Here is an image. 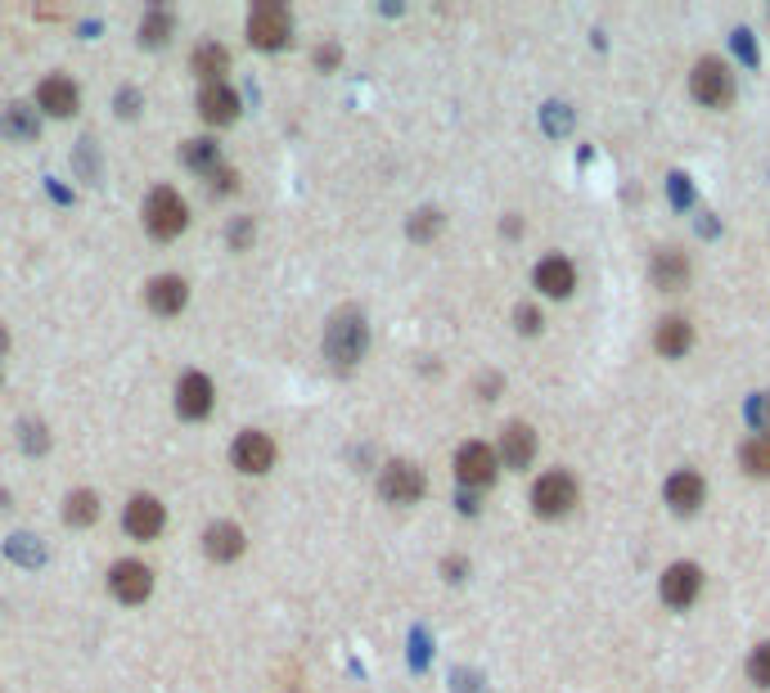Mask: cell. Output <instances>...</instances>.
<instances>
[{
	"label": "cell",
	"instance_id": "obj_1",
	"mask_svg": "<svg viewBox=\"0 0 770 693\" xmlns=\"http://www.w3.org/2000/svg\"><path fill=\"white\" fill-rule=\"evenodd\" d=\"M365 346H370V324L357 306H343L329 315L324 324V357L334 361L339 370H352L361 357H365Z\"/></svg>",
	"mask_w": 770,
	"mask_h": 693
},
{
	"label": "cell",
	"instance_id": "obj_2",
	"mask_svg": "<svg viewBox=\"0 0 770 693\" xmlns=\"http://www.w3.org/2000/svg\"><path fill=\"white\" fill-rule=\"evenodd\" d=\"M145 225H149V235L154 240H176L181 230L189 225V207H185V198L176 194V189H154L149 194V203H145Z\"/></svg>",
	"mask_w": 770,
	"mask_h": 693
},
{
	"label": "cell",
	"instance_id": "obj_3",
	"mask_svg": "<svg viewBox=\"0 0 770 693\" xmlns=\"http://www.w3.org/2000/svg\"><path fill=\"white\" fill-rule=\"evenodd\" d=\"M289 37H293V19H289V10L280 6V0H262V6H253L248 41L257 50H280V46H289Z\"/></svg>",
	"mask_w": 770,
	"mask_h": 693
},
{
	"label": "cell",
	"instance_id": "obj_4",
	"mask_svg": "<svg viewBox=\"0 0 770 693\" xmlns=\"http://www.w3.org/2000/svg\"><path fill=\"white\" fill-rule=\"evenodd\" d=\"M532 505H536L540 518H564V514H573V505H577V482H573V474L559 469V474L536 478Z\"/></svg>",
	"mask_w": 770,
	"mask_h": 693
},
{
	"label": "cell",
	"instance_id": "obj_5",
	"mask_svg": "<svg viewBox=\"0 0 770 693\" xmlns=\"http://www.w3.org/2000/svg\"><path fill=\"white\" fill-rule=\"evenodd\" d=\"M690 90L694 99H703L708 108H725L734 99V72L721 64V59H699L694 64V77H690Z\"/></svg>",
	"mask_w": 770,
	"mask_h": 693
},
{
	"label": "cell",
	"instance_id": "obj_6",
	"mask_svg": "<svg viewBox=\"0 0 770 693\" xmlns=\"http://www.w3.org/2000/svg\"><path fill=\"white\" fill-rule=\"evenodd\" d=\"M456 478L465 487H491L496 482V450L483 441H465L456 455Z\"/></svg>",
	"mask_w": 770,
	"mask_h": 693
},
{
	"label": "cell",
	"instance_id": "obj_7",
	"mask_svg": "<svg viewBox=\"0 0 770 693\" xmlns=\"http://www.w3.org/2000/svg\"><path fill=\"white\" fill-rule=\"evenodd\" d=\"M423 474L415 469V465H406V459H397V465H388L383 469V478H379V491H383V500L388 505H415L419 496H423Z\"/></svg>",
	"mask_w": 770,
	"mask_h": 693
},
{
	"label": "cell",
	"instance_id": "obj_8",
	"mask_svg": "<svg viewBox=\"0 0 770 693\" xmlns=\"http://www.w3.org/2000/svg\"><path fill=\"white\" fill-rule=\"evenodd\" d=\"M108 586H114V595H118L123 604H145V599L154 595V572H149L145 563L127 558V563H118L114 572H108Z\"/></svg>",
	"mask_w": 770,
	"mask_h": 693
},
{
	"label": "cell",
	"instance_id": "obj_9",
	"mask_svg": "<svg viewBox=\"0 0 770 693\" xmlns=\"http://www.w3.org/2000/svg\"><path fill=\"white\" fill-rule=\"evenodd\" d=\"M657 590H663V599L672 608H690L699 599V590H703V572L694 563H672L663 572V586H657Z\"/></svg>",
	"mask_w": 770,
	"mask_h": 693
},
{
	"label": "cell",
	"instance_id": "obj_10",
	"mask_svg": "<svg viewBox=\"0 0 770 693\" xmlns=\"http://www.w3.org/2000/svg\"><path fill=\"white\" fill-rule=\"evenodd\" d=\"M231 459H235L240 474H266V469L275 465V441H271L266 432H253V428H248V432H240Z\"/></svg>",
	"mask_w": 770,
	"mask_h": 693
},
{
	"label": "cell",
	"instance_id": "obj_11",
	"mask_svg": "<svg viewBox=\"0 0 770 693\" xmlns=\"http://www.w3.org/2000/svg\"><path fill=\"white\" fill-rule=\"evenodd\" d=\"M212 401H216V392H212V379L207 374H185L176 383V414L181 419H207L212 414Z\"/></svg>",
	"mask_w": 770,
	"mask_h": 693
},
{
	"label": "cell",
	"instance_id": "obj_12",
	"mask_svg": "<svg viewBox=\"0 0 770 693\" xmlns=\"http://www.w3.org/2000/svg\"><path fill=\"white\" fill-rule=\"evenodd\" d=\"M198 118L203 123H212V127H231L235 118H240V99H235V90L231 86H203V95H198Z\"/></svg>",
	"mask_w": 770,
	"mask_h": 693
},
{
	"label": "cell",
	"instance_id": "obj_13",
	"mask_svg": "<svg viewBox=\"0 0 770 693\" xmlns=\"http://www.w3.org/2000/svg\"><path fill=\"white\" fill-rule=\"evenodd\" d=\"M123 523H127V531H131L136 540H154V536L163 531L167 514H163V505H158L154 496H131V505H127Z\"/></svg>",
	"mask_w": 770,
	"mask_h": 693
},
{
	"label": "cell",
	"instance_id": "obj_14",
	"mask_svg": "<svg viewBox=\"0 0 770 693\" xmlns=\"http://www.w3.org/2000/svg\"><path fill=\"white\" fill-rule=\"evenodd\" d=\"M536 289H540L545 297H568V293L577 289L573 262H568V257H545V262L536 266Z\"/></svg>",
	"mask_w": 770,
	"mask_h": 693
},
{
	"label": "cell",
	"instance_id": "obj_15",
	"mask_svg": "<svg viewBox=\"0 0 770 693\" xmlns=\"http://www.w3.org/2000/svg\"><path fill=\"white\" fill-rule=\"evenodd\" d=\"M37 104L50 113V118H68V113H77L81 95H77V86L68 77H46L41 90H37Z\"/></svg>",
	"mask_w": 770,
	"mask_h": 693
},
{
	"label": "cell",
	"instance_id": "obj_16",
	"mask_svg": "<svg viewBox=\"0 0 770 693\" xmlns=\"http://www.w3.org/2000/svg\"><path fill=\"white\" fill-rule=\"evenodd\" d=\"M145 302H149L154 315H176V311L189 302V284L176 280V275H163V280H154V284L145 289Z\"/></svg>",
	"mask_w": 770,
	"mask_h": 693
},
{
	"label": "cell",
	"instance_id": "obj_17",
	"mask_svg": "<svg viewBox=\"0 0 770 693\" xmlns=\"http://www.w3.org/2000/svg\"><path fill=\"white\" fill-rule=\"evenodd\" d=\"M532 455H536V432L527 423H509L500 432V459H505L509 469H527Z\"/></svg>",
	"mask_w": 770,
	"mask_h": 693
},
{
	"label": "cell",
	"instance_id": "obj_18",
	"mask_svg": "<svg viewBox=\"0 0 770 693\" xmlns=\"http://www.w3.org/2000/svg\"><path fill=\"white\" fill-rule=\"evenodd\" d=\"M203 549H207V558H216V563H231V558L244 554V531H240L235 523H212V527L203 531Z\"/></svg>",
	"mask_w": 770,
	"mask_h": 693
},
{
	"label": "cell",
	"instance_id": "obj_19",
	"mask_svg": "<svg viewBox=\"0 0 770 693\" xmlns=\"http://www.w3.org/2000/svg\"><path fill=\"white\" fill-rule=\"evenodd\" d=\"M703 496H708V487H703V478H699V474L681 469V474H672V478H667V505H676L681 514L699 509V505H703Z\"/></svg>",
	"mask_w": 770,
	"mask_h": 693
},
{
	"label": "cell",
	"instance_id": "obj_20",
	"mask_svg": "<svg viewBox=\"0 0 770 693\" xmlns=\"http://www.w3.org/2000/svg\"><path fill=\"white\" fill-rule=\"evenodd\" d=\"M690 342H694V329H690V320H681V315L663 320V324H657V333H653V346H657L663 357H685Z\"/></svg>",
	"mask_w": 770,
	"mask_h": 693
},
{
	"label": "cell",
	"instance_id": "obj_21",
	"mask_svg": "<svg viewBox=\"0 0 770 693\" xmlns=\"http://www.w3.org/2000/svg\"><path fill=\"white\" fill-rule=\"evenodd\" d=\"M685 280H690V262L681 248H663L653 257V284L657 289H685Z\"/></svg>",
	"mask_w": 770,
	"mask_h": 693
},
{
	"label": "cell",
	"instance_id": "obj_22",
	"mask_svg": "<svg viewBox=\"0 0 770 693\" xmlns=\"http://www.w3.org/2000/svg\"><path fill=\"white\" fill-rule=\"evenodd\" d=\"M189 64H194V72H198L207 86H216V81L226 77V68H231V50H226V46H216V41H207V46L194 50Z\"/></svg>",
	"mask_w": 770,
	"mask_h": 693
},
{
	"label": "cell",
	"instance_id": "obj_23",
	"mask_svg": "<svg viewBox=\"0 0 770 693\" xmlns=\"http://www.w3.org/2000/svg\"><path fill=\"white\" fill-rule=\"evenodd\" d=\"M181 163L194 167V172H203V176H212L216 167H222V149H216L212 140H189V145L181 149Z\"/></svg>",
	"mask_w": 770,
	"mask_h": 693
},
{
	"label": "cell",
	"instance_id": "obj_24",
	"mask_svg": "<svg viewBox=\"0 0 770 693\" xmlns=\"http://www.w3.org/2000/svg\"><path fill=\"white\" fill-rule=\"evenodd\" d=\"M95 518H99L95 491H72V496L64 500V523H68V527H90Z\"/></svg>",
	"mask_w": 770,
	"mask_h": 693
},
{
	"label": "cell",
	"instance_id": "obj_25",
	"mask_svg": "<svg viewBox=\"0 0 770 693\" xmlns=\"http://www.w3.org/2000/svg\"><path fill=\"white\" fill-rule=\"evenodd\" d=\"M0 136H14V140H32L37 136V113L23 104H10L6 118H0Z\"/></svg>",
	"mask_w": 770,
	"mask_h": 693
},
{
	"label": "cell",
	"instance_id": "obj_26",
	"mask_svg": "<svg viewBox=\"0 0 770 693\" xmlns=\"http://www.w3.org/2000/svg\"><path fill=\"white\" fill-rule=\"evenodd\" d=\"M172 28H176L172 10H154V14H145V23H140V46H163V41L172 37Z\"/></svg>",
	"mask_w": 770,
	"mask_h": 693
},
{
	"label": "cell",
	"instance_id": "obj_27",
	"mask_svg": "<svg viewBox=\"0 0 770 693\" xmlns=\"http://www.w3.org/2000/svg\"><path fill=\"white\" fill-rule=\"evenodd\" d=\"M743 469L757 478H770V437H752L743 446Z\"/></svg>",
	"mask_w": 770,
	"mask_h": 693
},
{
	"label": "cell",
	"instance_id": "obj_28",
	"mask_svg": "<svg viewBox=\"0 0 770 693\" xmlns=\"http://www.w3.org/2000/svg\"><path fill=\"white\" fill-rule=\"evenodd\" d=\"M748 675L757 689H770V644H757L752 657H748Z\"/></svg>",
	"mask_w": 770,
	"mask_h": 693
},
{
	"label": "cell",
	"instance_id": "obj_29",
	"mask_svg": "<svg viewBox=\"0 0 770 693\" xmlns=\"http://www.w3.org/2000/svg\"><path fill=\"white\" fill-rule=\"evenodd\" d=\"M437 230H442V212L423 207V212H415V221H410V240H432Z\"/></svg>",
	"mask_w": 770,
	"mask_h": 693
},
{
	"label": "cell",
	"instance_id": "obj_30",
	"mask_svg": "<svg viewBox=\"0 0 770 693\" xmlns=\"http://www.w3.org/2000/svg\"><path fill=\"white\" fill-rule=\"evenodd\" d=\"M207 185H212V194H231V189H240V172L216 167V172L207 176Z\"/></svg>",
	"mask_w": 770,
	"mask_h": 693
},
{
	"label": "cell",
	"instance_id": "obj_31",
	"mask_svg": "<svg viewBox=\"0 0 770 693\" xmlns=\"http://www.w3.org/2000/svg\"><path fill=\"white\" fill-rule=\"evenodd\" d=\"M752 423H757V432H761V437H770V392L752 401Z\"/></svg>",
	"mask_w": 770,
	"mask_h": 693
},
{
	"label": "cell",
	"instance_id": "obj_32",
	"mask_svg": "<svg viewBox=\"0 0 770 693\" xmlns=\"http://www.w3.org/2000/svg\"><path fill=\"white\" fill-rule=\"evenodd\" d=\"M231 244H235V248H248V244H253V221H248V216L231 225Z\"/></svg>",
	"mask_w": 770,
	"mask_h": 693
},
{
	"label": "cell",
	"instance_id": "obj_33",
	"mask_svg": "<svg viewBox=\"0 0 770 693\" xmlns=\"http://www.w3.org/2000/svg\"><path fill=\"white\" fill-rule=\"evenodd\" d=\"M23 432H28V437H23V446H28V450H46V428H41V423H37V428H32V423H23Z\"/></svg>",
	"mask_w": 770,
	"mask_h": 693
},
{
	"label": "cell",
	"instance_id": "obj_34",
	"mask_svg": "<svg viewBox=\"0 0 770 693\" xmlns=\"http://www.w3.org/2000/svg\"><path fill=\"white\" fill-rule=\"evenodd\" d=\"M518 329H523V333H536V329H540V315H536L532 306H518Z\"/></svg>",
	"mask_w": 770,
	"mask_h": 693
},
{
	"label": "cell",
	"instance_id": "obj_35",
	"mask_svg": "<svg viewBox=\"0 0 770 693\" xmlns=\"http://www.w3.org/2000/svg\"><path fill=\"white\" fill-rule=\"evenodd\" d=\"M315 64H320V68H334V64H339V46H320V50H315Z\"/></svg>",
	"mask_w": 770,
	"mask_h": 693
},
{
	"label": "cell",
	"instance_id": "obj_36",
	"mask_svg": "<svg viewBox=\"0 0 770 693\" xmlns=\"http://www.w3.org/2000/svg\"><path fill=\"white\" fill-rule=\"evenodd\" d=\"M123 113H127V118L136 113V90H127V95H123Z\"/></svg>",
	"mask_w": 770,
	"mask_h": 693
},
{
	"label": "cell",
	"instance_id": "obj_37",
	"mask_svg": "<svg viewBox=\"0 0 770 693\" xmlns=\"http://www.w3.org/2000/svg\"><path fill=\"white\" fill-rule=\"evenodd\" d=\"M6 342H10V338H6V329H0V352H6Z\"/></svg>",
	"mask_w": 770,
	"mask_h": 693
}]
</instances>
